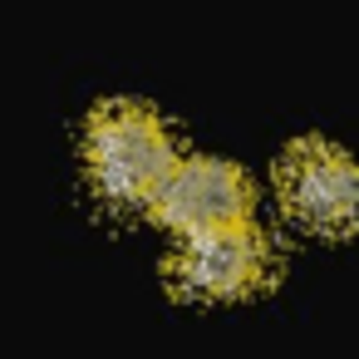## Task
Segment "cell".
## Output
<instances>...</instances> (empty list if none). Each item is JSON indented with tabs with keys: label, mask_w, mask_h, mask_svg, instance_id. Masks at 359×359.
<instances>
[{
	"label": "cell",
	"mask_w": 359,
	"mask_h": 359,
	"mask_svg": "<svg viewBox=\"0 0 359 359\" xmlns=\"http://www.w3.org/2000/svg\"><path fill=\"white\" fill-rule=\"evenodd\" d=\"M266 271H271V251H266V236L251 222L192 231V236H182V246L168 261L172 285L182 295H197V300L246 295L266 280Z\"/></svg>",
	"instance_id": "obj_3"
},
{
	"label": "cell",
	"mask_w": 359,
	"mask_h": 359,
	"mask_svg": "<svg viewBox=\"0 0 359 359\" xmlns=\"http://www.w3.org/2000/svg\"><path fill=\"white\" fill-rule=\"evenodd\" d=\"M89 172L109 202H153L163 177L177 163V143L158 109L138 99H109L89 118Z\"/></svg>",
	"instance_id": "obj_1"
},
{
	"label": "cell",
	"mask_w": 359,
	"mask_h": 359,
	"mask_svg": "<svg viewBox=\"0 0 359 359\" xmlns=\"http://www.w3.org/2000/svg\"><path fill=\"white\" fill-rule=\"evenodd\" d=\"M276 182H280L285 207H290L305 226L344 231V226L354 222L359 182H354V163H349L344 148H334V143H325V138H300V143H290V153L280 158Z\"/></svg>",
	"instance_id": "obj_4"
},
{
	"label": "cell",
	"mask_w": 359,
	"mask_h": 359,
	"mask_svg": "<svg viewBox=\"0 0 359 359\" xmlns=\"http://www.w3.org/2000/svg\"><path fill=\"white\" fill-rule=\"evenodd\" d=\"M158 222L177 226L182 236L212 226H241L256 212V187L236 163L222 158H177L163 187L153 192Z\"/></svg>",
	"instance_id": "obj_2"
}]
</instances>
